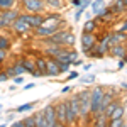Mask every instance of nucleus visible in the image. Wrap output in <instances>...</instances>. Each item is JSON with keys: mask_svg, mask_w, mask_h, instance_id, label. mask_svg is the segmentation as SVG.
Listing matches in <instances>:
<instances>
[{"mask_svg": "<svg viewBox=\"0 0 127 127\" xmlns=\"http://www.w3.org/2000/svg\"><path fill=\"white\" fill-rule=\"evenodd\" d=\"M80 97V120L83 124H90L92 122V103H90V97H92V88H83L78 92Z\"/></svg>", "mask_w": 127, "mask_h": 127, "instance_id": "f257e3e1", "label": "nucleus"}, {"mask_svg": "<svg viewBox=\"0 0 127 127\" xmlns=\"http://www.w3.org/2000/svg\"><path fill=\"white\" fill-rule=\"evenodd\" d=\"M66 112H68V126H75L80 122V97L78 93L66 100Z\"/></svg>", "mask_w": 127, "mask_h": 127, "instance_id": "f03ea898", "label": "nucleus"}, {"mask_svg": "<svg viewBox=\"0 0 127 127\" xmlns=\"http://www.w3.org/2000/svg\"><path fill=\"white\" fill-rule=\"evenodd\" d=\"M103 93H105V88L97 85V87L92 88V97H90V103H92V120L93 117L100 115V105H102V98H103Z\"/></svg>", "mask_w": 127, "mask_h": 127, "instance_id": "7ed1b4c3", "label": "nucleus"}, {"mask_svg": "<svg viewBox=\"0 0 127 127\" xmlns=\"http://www.w3.org/2000/svg\"><path fill=\"white\" fill-rule=\"evenodd\" d=\"M19 5L24 9V12H29V14H42L48 9L44 0H20Z\"/></svg>", "mask_w": 127, "mask_h": 127, "instance_id": "20e7f679", "label": "nucleus"}, {"mask_svg": "<svg viewBox=\"0 0 127 127\" xmlns=\"http://www.w3.org/2000/svg\"><path fill=\"white\" fill-rule=\"evenodd\" d=\"M80 42H81V53L87 54V56H90L92 51L97 46V37H95L93 32H83L81 37H80Z\"/></svg>", "mask_w": 127, "mask_h": 127, "instance_id": "39448f33", "label": "nucleus"}, {"mask_svg": "<svg viewBox=\"0 0 127 127\" xmlns=\"http://www.w3.org/2000/svg\"><path fill=\"white\" fill-rule=\"evenodd\" d=\"M12 31H14L15 34H19V36H26V34H29L31 31H32V27L27 24V20L24 17V14H20L19 17H17V20H15L14 26H12Z\"/></svg>", "mask_w": 127, "mask_h": 127, "instance_id": "423d86ee", "label": "nucleus"}, {"mask_svg": "<svg viewBox=\"0 0 127 127\" xmlns=\"http://www.w3.org/2000/svg\"><path fill=\"white\" fill-rule=\"evenodd\" d=\"M19 15H20V12L15 9V7H14V9H7V10H0V17L3 20V26H5V27H12Z\"/></svg>", "mask_w": 127, "mask_h": 127, "instance_id": "0eeeda50", "label": "nucleus"}, {"mask_svg": "<svg viewBox=\"0 0 127 127\" xmlns=\"http://www.w3.org/2000/svg\"><path fill=\"white\" fill-rule=\"evenodd\" d=\"M46 71H48V76L51 78H56L61 75V68H59V61L53 56H46Z\"/></svg>", "mask_w": 127, "mask_h": 127, "instance_id": "6e6552de", "label": "nucleus"}, {"mask_svg": "<svg viewBox=\"0 0 127 127\" xmlns=\"http://www.w3.org/2000/svg\"><path fill=\"white\" fill-rule=\"evenodd\" d=\"M56 105V117H58V124L61 126H68V112H66V100H59Z\"/></svg>", "mask_w": 127, "mask_h": 127, "instance_id": "1a4fd4ad", "label": "nucleus"}, {"mask_svg": "<svg viewBox=\"0 0 127 127\" xmlns=\"http://www.w3.org/2000/svg\"><path fill=\"white\" fill-rule=\"evenodd\" d=\"M42 110H44V115H46V120H48V127H59L58 117H56V105L48 103Z\"/></svg>", "mask_w": 127, "mask_h": 127, "instance_id": "9d476101", "label": "nucleus"}, {"mask_svg": "<svg viewBox=\"0 0 127 127\" xmlns=\"http://www.w3.org/2000/svg\"><path fill=\"white\" fill-rule=\"evenodd\" d=\"M58 31H59L58 27H49V26H39V27L32 29V32H34V37H37V39H42V37H49V36L56 34Z\"/></svg>", "mask_w": 127, "mask_h": 127, "instance_id": "9b49d317", "label": "nucleus"}, {"mask_svg": "<svg viewBox=\"0 0 127 127\" xmlns=\"http://www.w3.org/2000/svg\"><path fill=\"white\" fill-rule=\"evenodd\" d=\"M24 17H26L27 24H29L32 29L42 26L44 24V19H46V15H42V14H29V12H24Z\"/></svg>", "mask_w": 127, "mask_h": 127, "instance_id": "f8f14e48", "label": "nucleus"}, {"mask_svg": "<svg viewBox=\"0 0 127 127\" xmlns=\"http://www.w3.org/2000/svg\"><path fill=\"white\" fill-rule=\"evenodd\" d=\"M63 24H66V22H63V17H61L59 14H48L42 26H49V27H58V29H61Z\"/></svg>", "mask_w": 127, "mask_h": 127, "instance_id": "ddd939ff", "label": "nucleus"}, {"mask_svg": "<svg viewBox=\"0 0 127 127\" xmlns=\"http://www.w3.org/2000/svg\"><path fill=\"white\" fill-rule=\"evenodd\" d=\"M126 53H127V49H126V46H124V42H115V44H110V49H108V54H110V56L122 59L124 56H126Z\"/></svg>", "mask_w": 127, "mask_h": 127, "instance_id": "4468645a", "label": "nucleus"}, {"mask_svg": "<svg viewBox=\"0 0 127 127\" xmlns=\"http://www.w3.org/2000/svg\"><path fill=\"white\" fill-rule=\"evenodd\" d=\"M75 42H76V36H75L71 31L64 29V41H63V44H64L66 48H73Z\"/></svg>", "mask_w": 127, "mask_h": 127, "instance_id": "2eb2a0df", "label": "nucleus"}, {"mask_svg": "<svg viewBox=\"0 0 127 127\" xmlns=\"http://www.w3.org/2000/svg\"><path fill=\"white\" fill-rule=\"evenodd\" d=\"M37 105V100H34V102H29V103H22L19 107H15V112L17 114H24V112H31V110H34Z\"/></svg>", "mask_w": 127, "mask_h": 127, "instance_id": "dca6fc26", "label": "nucleus"}, {"mask_svg": "<svg viewBox=\"0 0 127 127\" xmlns=\"http://www.w3.org/2000/svg\"><path fill=\"white\" fill-rule=\"evenodd\" d=\"M34 117H36V127H48V120H46V115H44V110L34 112Z\"/></svg>", "mask_w": 127, "mask_h": 127, "instance_id": "f3484780", "label": "nucleus"}, {"mask_svg": "<svg viewBox=\"0 0 127 127\" xmlns=\"http://www.w3.org/2000/svg\"><path fill=\"white\" fill-rule=\"evenodd\" d=\"M110 37H112V44H115V42H124V41L127 39V32H124V31H115V32L110 34Z\"/></svg>", "mask_w": 127, "mask_h": 127, "instance_id": "a211bd4d", "label": "nucleus"}, {"mask_svg": "<svg viewBox=\"0 0 127 127\" xmlns=\"http://www.w3.org/2000/svg\"><path fill=\"white\" fill-rule=\"evenodd\" d=\"M20 61H22V64H24V68H26L27 73L36 71V59H32V58H22Z\"/></svg>", "mask_w": 127, "mask_h": 127, "instance_id": "6ab92c4d", "label": "nucleus"}, {"mask_svg": "<svg viewBox=\"0 0 127 127\" xmlns=\"http://www.w3.org/2000/svg\"><path fill=\"white\" fill-rule=\"evenodd\" d=\"M105 7H107V5H105V0H93V2H92V14L97 15L98 12H102Z\"/></svg>", "mask_w": 127, "mask_h": 127, "instance_id": "aec40b11", "label": "nucleus"}, {"mask_svg": "<svg viewBox=\"0 0 127 127\" xmlns=\"http://www.w3.org/2000/svg\"><path fill=\"white\" fill-rule=\"evenodd\" d=\"M44 3H46V7L51 10H61L63 9V0H44Z\"/></svg>", "mask_w": 127, "mask_h": 127, "instance_id": "412c9836", "label": "nucleus"}, {"mask_svg": "<svg viewBox=\"0 0 127 127\" xmlns=\"http://www.w3.org/2000/svg\"><path fill=\"white\" fill-rule=\"evenodd\" d=\"M108 124V117L105 115V114H100V115H97V117H93V126L97 127H103Z\"/></svg>", "mask_w": 127, "mask_h": 127, "instance_id": "4be33fe9", "label": "nucleus"}, {"mask_svg": "<svg viewBox=\"0 0 127 127\" xmlns=\"http://www.w3.org/2000/svg\"><path fill=\"white\" fill-rule=\"evenodd\" d=\"M126 115V107L122 105V103H119L117 107H115V110L112 112V115H110V119H122Z\"/></svg>", "mask_w": 127, "mask_h": 127, "instance_id": "5701e85b", "label": "nucleus"}, {"mask_svg": "<svg viewBox=\"0 0 127 127\" xmlns=\"http://www.w3.org/2000/svg\"><path fill=\"white\" fill-rule=\"evenodd\" d=\"M117 105H119V100H117V98H114V100H112V102L108 103L107 107H105V110H103V114H105V115L108 117V120H110V115H112V112L115 110V107H117Z\"/></svg>", "mask_w": 127, "mask_h": 127, "instance_id": "b1692460", "label": "nucleus"}, {"mask_svg": "<svg viewBox=\"0 0 127 127\" xmlns=\"http://www.w3.org/2000/svg\"><path fill=\"white\" fill-rule=\"evenodd\" d=\"M19 2L17 0H0V10H7V9H14Z\"/></svg>", "mask_w": 127, "mask_h": 127, "instance_id": "393cba45", "label": "nucleus"}, {"mask_svg": "<svg viewBox=\"0 0 127 127\" xmlns=\"http://www.w3.org/2000/svg\"><path fill=\"white\" fill-rule=\"evenodd\" d=\"M97 29V22L93 19H87V22L83 24V32H93Z\"/></svg>", "mask_w": 127, "mask_h": 127, "instance_id": "a878e982", "label": "nucleus"}, {"mask_svg": "<svg viewBox=\"0 0 127 127\" xmlns=\"http://www.w3.org/2000/svg\"><path fill=\"white\" fill-rule=\"evenodd\" d=\"M126 124H127L126 117H122V119H110V120H108V126H110V127H124Z\"/></svg>", "mask_w": 127, "mask_h": 127, "instance_id": "bb28decb", "label": "nucleus"}, {"mask_svg": "<svg viewBox=\"0 0 127 127\" xmlns=\"http://www.w3.org/2000/svg\"><path fill=\"white\" fill-rule=\"evenodd\" d=\"M10 48H12V41H10L7 36H0V49L9 51Z\"/></svg>", "mask_w": 127, "mask_h": 127, "instance_id": "cd10ccee", "label": "nucleus"}, {"mask_svg": "<svg viewBox=\"0 0 127 127\" xmlns=\"http://www.w3.org/2000/svg\"><path fill=\"white\" fill-rule=\"evenodd\" d=\"M22 122H24V126H26V127H36V117H34V114L26 115V117L22 119Z\"/></svg>", "mask_w": 127, "mask_h": 127, "instance_id": "c85d7f7f", "label": "nucleus"}, {"mask_svg": "<svg viewBox=\"0 0 127 127\" xmlns=\"http://www.w3.org/2000/svg\"><path fill=\"white\" fill-rule=\"evenodd\" d=\"M36 68L46 71V58H36Z\"/></svg>", "mask_w": 127, "mask_h": 127, "instance_id": "c756f323", "label": "nucleus"}, {"mask_svg": "<svg viewBox=\"0 0 127 127\" xmlns=\"http://www.w3.org/2000/svg\"><path fill=\"white\" fill-rule=\"evenodd\" d=\"M85 10H87V7H83V5L78 7L76 12H75V15H73V20H75V22H78V20L81 19V15H83V12H85Z\"/></svg>", "mask_w": 127, "mask_h": 127, "instance_id": "7c9ffc66", "label": "nucleus"}, {"mask_svg": "<svg viewBox=\"0 0 127 127\" xmlns=\"http://www.w3.org/2000/svg\"><path fill=\"white\" fill-rule=\"evenodd\" d=\"M93 81H95V75H87V76L80 78V83H83V85H88V83H93Z\"/></svg>", "mask_w": 127, "mask_h": 127, "instance_id": "2f4dec72", "label": "nucleus"}, {"mask_svg": "<svg viewBox=\"0 0 127 127\" xmlns=\"http://www.w3.org/2000/svg\"><path fill=\"white\" fill-rule=\"evenodd\" d=\"M59 68H61V73H68L71 68V63H59Z\"/></svg>", "mask_w": 127, "mask_h": 127, "instance_id": "473e14b6", "label": "nucleus"}, {"mask_svg": "<svg viewBox=\"0 0 127 127\" xmlns=\"http://www.w3.org/2000/svg\"><path fill=\"white\" fill-rule=\"evenodd\" d=\"M7 80H10V76L7 75V71H5V69H0V83H3V81H7Z\"/></svg>", "mask_w": 127, "mask_h": 127, "instance_id": "72a5a7b5", "label": "nucleus"}, {"mask_svg": "<svg viewBox=\"0 0 127 127\" xmlns=\"http://www.w3.org/2000/svg\"><path fill=\"white\" fill-rule=\"evenodd\" d=\"M7 53H9V51L0 49V64H2V63H5V59H7Z\"/></svg>", "mask_w": 127, "mask_h": 127, "instance_id": "f704fd0d", "label": "nucleus"}, {"mask_svg": "<svg viewBox=\"0 0 127 127\" xmlns=\"http://www.w3.org/2000/svg\"><path fill=\"white\" fill-rule=\"evenodd\" d=\"M12 81L15 83V85H20V83H24V76L19 75V76H15V78H12Z\"/></svg>", "mask_w": 127, "mask_h": 127, "instance_id": "c9c22d12", "label": "nucleus"}, {"mask_svg": "<svg viewBox=\"0 0 127 127\" xmlns=\"http://www.w3.org/2000/svg\"><path fill=\"white\" fill-rule=\"evenodd\" d=\"M10 126L12 127H24V122H22V119H20V120H14Z\"/></svg>", "mask_w": 127, "mask_h": 127, "instance_id": "e433bc0d", "label": "nucleus"}, {"mask_svg": "<svg viewBox=\"0 0 127 127\" xmlns=\"http://www.w3.org/2000/svg\"><path fill=\"white\" fill-rule=\"evenodd\" d=\"M81 3H83V0H71V5H73L75 9H78V7H81Z\"/></svg>", "mask_w": 127, "mask_h": 127, "instance_id": "4c0bfd02", "label": "nucleus"}, {"mask_svg": "<svg viewBox=\"0 0 127 127\" xmlns=\"http://www.w3.org/2000/svg\"><path fill=\"white\" fill-rule=\"evenodd\" d=\"M75 78H78V71H71L68 75V80H75Z\"/></svg>", "mask_w": 127, "mask_h": 127, "instance_id": "58836bf2", "label": "nucleus"}, {"mask_svg": "<svg viewBox=\"0 0 127 127\" xmlns=\"http://www.w3.org/2000/svg\"><path fill=\"white\" fill-rule=\"evenodd\" d=\"M34 87H36V83H34V81H31V83H27V85H24V90H32Z\"/></svg>", "mask_w": 127, "mask_h": 127, "instance_id": "ea45409f", "label": "nucleus"}, {"mask_svg": "<svg viewBox=\"0 0 127 127\" xmlns=\"http://www.w3.org/2000/svg\"><path fill=\"white\" fill-rule=\"evenodd\" d=\"M124 66H126V61H124V58H122V59H119V63H117V68H119V69H122Z\"/></svg>", "mask_w": 127, "mask_h": 127, "instance_id": "a19ab883", "label": "nucleus"}, {"mask_svg": "<svg viewBox=\"0 0 127 127\" xmlns=\"http://www.w3.org/2000/svg\"><path fill=\"white\" fill-rule=\"evenodd\" d=\"M81 64H83V61H81V59H75V61L71 63V66H81Z\"/></svg>", "mask_w": 127, "mask_h": 127, "instance_id": "79ce46f5", "label": "nucleus"}, {"mask_svg": "<svg viewBox=\"0 0 127 127\" xmlns=\"http://www.w3.org/2000/svg\"><path fill=\"white\" fill-rule=\"evenodd\" d=\"M68 92H71V87H63L61 88V93H68Z\"/></svg>", "mask_w": 127, "mask_h": 127, "instance_id": "37998d69", "label": "nucleus"}, {"mask_svg": "<svg viewBox=\"0 0 127 127\" xmlns=\"http://www.w3.org/2000/svg\"><path fill=\"white\" fill-rule=\"evenodd\" d=\"M119 31H124V32H127V19H126V22L122 24V27H120Z\"/></svg>", "mask_w": 127, "mask_h": 127, "instance_id": "c03bdc74", "label": "nucleus"}, {"mask_svg": "<svg viewBox=\"0 0 127 127\" xmlns=\"http://www.w3.org/2000/svg\"><path fill=\"white\" fill-rule=\"evenodd\" d=\"M9 90H10V92H15V90H17V85H15V83H14V85H10Z\"/></svg>", "mask_w": 127, "mask_h": 127, "instance_id": "a18cd8bd", "label": "nucleus"}, {"mask_svg": "<svg viewBox=\"0 0 127 127\" xmlns=\"http://www.w3.org/2000/svg\"><path fill=\"white\" fill-rule=\"evenodd\" d=\"M83 69L88 71V69H92V64H83Z\"/></svg>", "mask_w": 127, "mask_h": 127, "instance_id": "49530a36", "label": "nucleus"}, {"mask_svg": "<svg viewBox=\"0 0 127 127\" xmlns=\"http://www.w3.org/2000/svg\"><path fill=\"white\" fill-rule=\"evenodd\" d=\"M5 29V26H3V20H2V17H0V31Z\"/></svg>", "mask_w": 127, "mask_h": 127, "instance_id": "de8ad7c7", "label": "nucleus"}, {"mask_svg": "<svg viewBox=\"0 0 127 127\" xmlns=\"http://www.w3.org/2000/svg\"><path fill=\"white\" fill-rule=\"evenodd\" d=\"M120 87H122V88H126V90H127V83H126V81H122V83H120Z\"/></svg>", "mask_w": 127, "mask_h": 127, "instance_id": "09e8293b", "label": "nucleus"}, {"mask_svg": "<svg viewBox=\"0 0 127 127\" xmlns=\"http://www.w3.org/2000/svg\"><path fill=\"white\" fill-rule=\"evenodd\" d=\"M122 3H124V7H126V10H127V0H122Z\"/></svg>", "mask_w": 127, "mask_h": 127, "instance_id": "8fccbe9b", "label": "nucleus"}, {"mask_svg": "<svg viewBox=\"0 0 127 127\" xmlns=\"http://www.w3.org/2000/svg\"><path fill=\"white\" fill-rule=\"evenodd\" d=\"M124 61H126V63H127V53H126V56H124Z\"/></svg>", "mask_w": 127, "mask_h": 127, "instance_id": "3c124183", "label": "nucleus"}, {"mask_svg": "<svg viewBox=\"0 0 127 127\" xmlns=\"http://www.w3.org/2000/svg\"><path fill=\"white\" fill-rule=\"evenodd\" d=\"M2 110H3V105H2V103H0V112H2Z\"/></svg>", "mask_w": 127, "mask_h": 127, "instance_id": "603ef678", "label": "nucleus"}]
</instances>
